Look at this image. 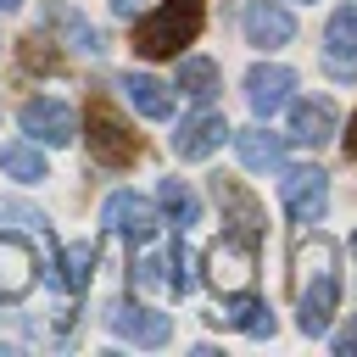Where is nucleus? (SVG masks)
Segmentation results:
<instances>
[{
    "instance_id": "f257e3e1",
    "label": "nucleus",
    "mask_w": 357,
    "mask_h": 357,
    "mask_svg": "<svg viewBox=\"0 0 357 357\" xmlns=\"http://www.w3.org/2000/svg\"><path fill=\"white\" fill-rule=\"evenodd\" d=\"M290 296L301 335H329V318L340 307V245L329 234H307L290 257Z\"/></svg>"
},
{
    "instance_id": "f03ea898",
    "label": "nucleus",
    "mask_w": 357,
    "mask_h": 357,
    "mask_svg": "<svg viewBox=\"0 0 357 357\" xmlns=\"http://www.w3.org/2000/svg\"><path fill=\"white\" fill-rule=\"evenodd\" d=\"M201 22H206V0H162L151 17L134 22V50L145 61H167L184 45H195Z\"/></svg>"
},
{
    "instance_id": "7ed1b4c3",
    "label": "nucleus",
    "mask_w": 357,
    "mask_h": 357,
    "mask_svg": "<svg viewBox=\"0 0 357 357\" xmlns=\"http://www.w3.org/2000/svg\"><path fill=\"white\" fill-rule=\"evenodd\" d=\"M257 268H262V229H240L229 223L223 240L206 251V284L218 296H240L257 284Z\"/></svg>"
},
{
    "instance_id": "20e7f679",
    "label": "nucleus",
    "mask_w": 357,
    "mask_h": 357,
    "mask_svg": "<svg viewBox=\"0 0 357 357\" xmlns=\"http://www.w3.org/2000/svg\"><path fill=\"white\" fill-rule=\"evenodd\" d=\"M84 139H89V156L100 167H128L139 156V134L112 112V100H89L84 112Z\"/></svg>"
},
{
    "instance_id": "39448f33",
    "label": "nucleus",
    "mask_w": 357,
    "mask_h": 357,
    "mask_svg": "<svg viewBox=\"0 0 357 357\" xmlns=\"http://www.w3.org/2000/svg\"><path fill=\"white\" fill-rule=\"evenodd\" d=\"M229 134H234V128H229V117H223V112H212V106L201 100V112L178 117V128H173V151H178V162H201V156H212Z\"/></svg>"
},
{
    "instance_id": "423d86ee",
    "label": "nucleus",
    "mask_w": 357,
    "mask_h": 357,
    "mask_svg": "<svg viewBox=\"0 0 357 357\" xmlns=\"http://www.w3.org/2000/svg\"><path fill=\"white\" fill-rule=\"evenodd\" d=\"M279 201L296 223H318L324 206H329V173L324 167H290L279 178Z\"/></svg>"
},
{
    "instance_id": "0eeeda50",
    "label": "nucleus",
    "mask_w": 357,
    "mask_h": 357,
    "mask_svg": "<svg viewBox=\"0 0 357 357\" xmlns=\"http://www.w3.org/2000/svg\"><path fill=\"white\" fill-rule=\"evenodd\" d=\"M17 123H22V134L39 139V145H67V139H78V117H73V106L56 100V95H33Z\"/></svg>"
},
{
    "instance_id": "6e6552de",
    "label": "nucleus",
    "mask_w": 357,
    "mask_h": 357,
    "mask_svg": "<svg viewBox=\"0 0 357 357\" xmlns=\"http://www.w3.org/2000/svg\"><path fill=\"white\" fill-rule=\"evenodd\" d=\"M324 73L335 84H357V6H340L324 28Z\"/></svg>"
},
{
    "instance_id": "1a4fd4ad",
    "label": "nucleus",
    "mask_w": 357,
    "mask_h": 357,
    "mask_svg": "<svg viewBox=\"0 0 357 357\" xmlns=\"http://www.w3.org/2000/svg\"><path fill=\"white\" fill-rule=\"evenodd\" d=\"M39 284V251L22 234H0V301H22Z\"/></svg>"
},
{
    "instance_id": "9d476101",
    "label": "nucleus",
    "mask_w": 357,
    "mask_h": 357,
    "mask_svg": "<svg viewBox=\"0 0 357 357\" xmlns=\"http://www.w3.org/2000/svg\"><path fill=\"white\" fill-rule=\"evenodd\" d=\"M290 89H296V73L279 67V61H257V67L245 73V100H251L257 117H273V112L290 100Z\"/></svg>"
},
{
    "instance_id": "9b49d317",
    "label": "nucleus",
    "mask_w": 357,
    "mask_h": 357,
    "mask_svg": "<svg viewBox=\"0 0 357 357\" xmlns=\"http://www.w3.org/2000/svg\"><path fill=\"white\" fill-rule=\"evenodd\" d=\"M290 33H296V17H290L279 0H251V6H245V45L279 50V45H290Z\"/></svg>"
},
{
    "instance_id": "f8f14e48",
    "label": "nucleus",
    "mask_w": 357,
    "mask_h": 357,
    "mask_svg": "<svg viewBox=\"0 0 357 357\" xmlns=\"http://www.w3.org/2000/svg\"><path fill=\"white\" fill-rule=\"evenodd\" d=\"M100 218H106V229H117L123 240H151V234H156V223H162V218H156V206H151L145 195H134V190H117V195L106 201V212H100Z\"/></svg>"
},
{
    "instance_id": "ddd939ff",
    "label": "nucleus",
    "mask_w": 357,
    "mask_h": 357,
    "mask_svg": "<svg viewBox=\"0 0 357 357\" xmlns=\"http://www.w3.org/2000/svg\"><path fill=\"white\" fill-rule=\"evenodd\" d=\"M335 123H340L335 117V100H324V95H307V100L290 106V139L296 145H312V151L329 145L335 139Z\"/></svg>"
},
{
    "instance_id": "4468645a",
    "label": "nucleus",
    "mask_w": 357,
    "mask_h": 357,
    "mask_svg": "<svg viewBox=\"0 0 357 357\" xmlns=\"http://www.w3.org/2000/svg\"><path fill=\"white\" fill-rule=\"evenodd\" d=\"M112 329H117L123 340H134V346H167V335H173L167 312H156V307H139V301H123V307H112Z\"/></svg>"
},
{
    "instance_id": "2eb2a0df",
    "label": "nucleus",
    "mask_w": 357,
    "mask_h": 357,
    "mask_svg": "<svg viewBox=\"0 0 357 357\" xmlns=\"http://www.w3.org/2000/svg\"><path fill=\"white\" fill-rule=\"evenodd\" d=\"M117 89H123V100H128L139 117H151V123H167V117H173V95H167L162 78H151V73H123Z\"/></svg>"
},
{
    "instance_id": "dca6fc26",
    "label": "nucleus",
    "mask_w": 357,
    "mask_h": 357,
    "mask_svg": "<svg viewBox=\"0 0 357 357\" xmlns=\"http://www.w3.org/2000/svg\"><path fill=\"white\" fill-rule=\"evenodd\" d=\"M212 324H223V329H245V335H273V318H268V307L251 296V290H240V296H223V307L218 312H206Z\"/></svg>"
},
{
    "instance_id": "f3484780",
    "label": "nucleus",
    "mask_w": 357,
    "mask_h": 357,
    "mask_svg": "<svg viewBox=\"0 0 357 357\" xmlns=\"http://www.w3.org/2000/svg\"><path fill=\"white\" fill-rule=\"evenodd\" d=\"M234 151H240V162H245L251 173H268V167L284 162V134H268V128L257 123V128H240V134H234Z\"/></svg>"
},
{
    "instance_id": "a211bd4d",
    "label": "nucleus",
    "mask_w": 357,
    "mask_h": 357,
    "mask_svg": "<svg viewBox=\"0 0 357 357\" xmlns=\"http://www.w3.org/2000/svg\"><path fill=\"white\" fill-rule=\"evenodd\" d=\"M212 195H218V206L229 212L223 223H240V229H268V223H262V206H257V195H251L240 178H223V173H218V178H212Z\"/></svg>"
},
{
    "instance_id": "6ab92c4d",
    "label": "nucleus",
    "mask_w": 357,
    "mask_h": 357,
    "mask_svg": "<svg viewBox=\"0 0 357 357\" xmlns=\"http://www.w3.org/2000/svg\"><path fill=\"white\" fill-rule=\"evenodd\" d=\"M156 206H162V218H167V223H178V234H184L190 223H201V195H195L184 178H162Z\"/></svg>"
},
{
    "instance_id": "aec40b11",
    "label": "nucleus",
    "mask_w": 357,
    "mask_h": 357,
    "mask_svg": "<svg viewBox=\"0 0 357 357\" xmlns=\"http://www.w3.org/2000/svg\"><path fill=\"white\" fill-rule=\"evenodd\" d=\"M173 89L184 95V100H212L218 95V61H206V56H190V61H178V78H173Z\"/></svg>"
},
{
    "instance_id": "412c9836",
    "label": "nucleus",
    "mask_w": 357,
    "mask_h": 357,
    "mask_svg": "<svg viewBox=\"0 0 357 357\" xmlns=\"http://www.w3.org/2000/svg\"><path fill=\"white\" fill-rule=\"evenodd\" d=\"M0 173H6V178H22V184H39V178H45V151L28 145V139H17V145L0 151Z\"/></svg>"
},
{
    "instance_id": "4be33fe9",
    "label": "nucleus",
    "mask_w": 357,
    "mask_h": 357,
    "mask_svg": "<svg viewBox=\"0 0 357 357\" xmlns=\"http://www.w3.org/2000/svg\"><path fill=\"white\" fill-rule=\"evenodd\" d=\"M89 273H95V240H73L61 251V284L78 296V290H89Z\"/></svg>"
},
{
    "instance_id": "5701e85b",
    "label": "nucleus",
    "mask_w": 357,
    "mask_h": 357,
    "mask_svg": "<svg viewBox=\"0 0 357 357\" xmlns=\"http://www.w3.org/2000/svg\"><path fill=\"white\" fill-rule=\"evenodd\" d=\"M22 61H28L33 73H39V67H45V73H56V67H61V50H56L45 33H28V39H22Z\"/></svg>"
},
{
    "instance_id": "b1692460",
    "label": "nucleus",
    "mask_w": 357,
    "mask_h": 357,
    "mask_svg": "<svg viewBox=\"0 0 357 357\" xmlns=\"http://www.w3.org/2000/svg\"><path fill=\"white\" fill-rule=\"evenodd\" d=\"M56 22H61V33L73 39V50H89V56L100 50V33H95L84 17H73V11H56Z\"/></svg>"
},
{
    "instance_id": "393cba45",
    "label": "nucleus",
    "mask_w": 357,
    "mask_h": 357,
    "mask_svg": "<svg viewBox=\"0 0 357 357\" xmlns=\"http://www.w3.org/2000/svg\"><path fill=\"white\" fill-rule=\"evenodd\" d=\"M167 268H173V273H167V290H173V296H184V290H190V251H184V234L173 240V251H167Z\"/></svg>"
},
{
    "instance_id": "a878e982",
    "label": "nucleus",
    "mask_w": 357,
    "mask_h": 357,
    "mask_svg": "<svg viewBox=\"0 0 357 357\" xmlns=\"http://www.w3.org/2000/svg\"><path fill=\"white\" fill-rule=\"evenodd\" d=\"M335 351H340V357H357V318H351V324L335 335Z\"/></svg>"
},
{
    "instance_id": "bb28decb",
    "label": "nucleus",
    "mask_w": 357,
    "mask_h": 357,
    "mask_svg": "<svg viewBox=\"0 0 357 357\" xmlns=\"http://www.w3.org/2000/svg\"><path fill=\"white\" fill-rule=\"evenodd\" d=\"M346 156L357 162V112H351V123H346Z\"/></svg>"
},
{
    "instance_id": "cd10ccee",
    "label": "nucleus",
    "mask_w": 357,
    "mask_h": 357,
    "mask_svg": "<svg viewBox=\"0 0 357 357\" xmlns=\"http://www.w3.org/2000/svg\"><path fill=\"white\" fill-rule=\"evenodd\" d=\"M112 11H117V17H134V11H139V0H112Z\"/></svg>"
},
{
    "instance_id": "c85d7f7f",
    "label": "nucleus",
    "mask_w": 357,
    "mask_h": 357,
    "mask_svg": "<svg viewBox=\"0 0 357 357\" xmlns=\"http://www.w3.org/2000/svg\"><path fill=\"white\" fill-rule=\"evenodd\" d=\"M11 6H22V0H0V11H11Z\"/></svg>"
}]
</instances>
